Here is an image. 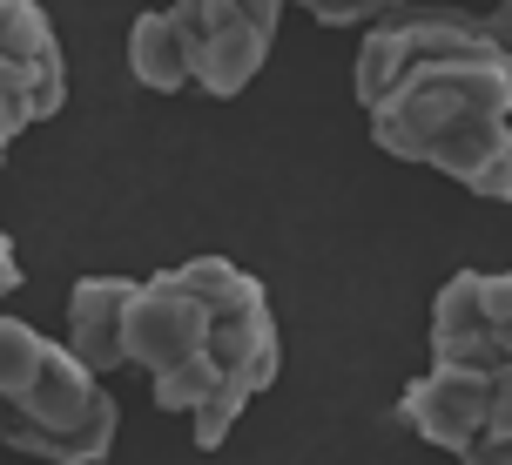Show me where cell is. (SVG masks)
I'll list each match as a JSON object with an SVG mask.
<instances>
[{"label":"cell","mask_w":512,"mask_h":465,"mask_svg":"<svg viewBox=\"0 0 512 465\" xmlns=\"http://www.w3.org/2000/svg\"><path fill=\"white\" fill-rule=\"evenodd\" d=\"M182 34H189V61H196V95L209 102H236L277 41L283 7L277 0H182L176 7Z\"/></svg>","instance_id":"4"},{"label":"cell","mask_w":512,"mask_h":465,"mask_svg":"<svg viewBox=\"0 0 512 465\" xmlns=\"http://www.w3.org/2000/svg\"><path fill=\"white\" fill-rule=\"evenodd\" d=\"M34 122H41L34 81H27L21 68H7V61H0V162H7V149H14V142H21Z\"/></svg>","instance_id":"10"},{"label":"cell","mask_w":512,"mask_h":465,"mask_svg":"<svg viewBox=\"0 0 512 465\" xmlns=\"http://www.w3.org/2000/svg\"><path fill=\"white\" fill-rule=\"evenodd\" d=\"M391 14H398V0H351V7H310V21H324V27H358V34L384 27Z\"/></svg>","instance_id":"11"},{"label":"cell","mask_w":512,"mask_h":465,"mask_svg":"<svg viewBox=\"0 0 512 465\" xmlns=\"http://www.w3.org/2000/svg\"><path fill=\"white\" fill-rule=\"evenodd\" d=\"M351 95L391 162H418L486 203H512V68L479 14L398 0L384 27L358 34Z\"/></svg>","instance_id":"1"},{"label":"cell","mask_w":512,"mask_h":465,"mask_svg":"<svg viewBox=\"0 0 512 465\" xmlns=\"http://www.w3.org/2000/svg\"><path fill=\"white\" fill-rule=\"evenodd\" d=\"M128 75L155 95H196V61H189V34H182L176 7L142 14L128 27Z\"/></svg>","instance_id":"9"},{"label":"cell","mask_w":512,"mask_h":465,"mask_svg":"<svg viewBox=\"0 0 512 465\" xmlns=\"http://www.w3.org/2000/svg\"><path fill=\"white\" fill-rule=\"evenodd\" d=\"M479 27H486V41L506 54V68H512V7H492V14H479Z\"/></svg>","instance_id":"12"},{"label":"cell","mask_w":512,"mask_h":465,"mask_svg":"<svg viewBox=\"0 0 512 465\" xmlns=\"http://www.w3.org/2000/svg\"><path fill=\"white\" fill-rule=\"evenodd\" d=\"M0 61L34 81L41 122H54L61 102H68V61H61V41H54L48 14L34 0H0Z\"/></svg>","instance_id":"8"},{"label":"cell","mask_w":512,"mask_h":465,"mask_svg":"<svg viewBox=\"0 0 512 465\" xmlns=\"http://www.w3.org/2000/svg\"><path fill=\"white\" fill-rule=\"evenodd\" d=\"M142 277H81L68 290V351H75L95 378L128 371V310H135Z\"/></svg>","instance_id":"7"},{"label":"cell","mask_w":512,"mask_h":465,"mask_svg":"<svg viewBox=\"0 0 512 465\" xmlns=\"http://www.w3.org/2000/svg\"><path fill=\"white\" fill-rule=\"evenodd\" d=\"M432 364L499 371L512 364V270H459L432 297Z\"/></svg>","instance_id":"5"},{"label":"cell","mask_w":512,"mask_h":465,"mask_svg":"<svg viewBox=\"0 0 512 465\" xmlns=\"http://www.w3.org/2000/svg\"><path fill=\"white\" fill-rule=\"evenodd\" d=\"M283 337L270 290L230 257L162 263L128 310V371H142L162 412L189 418V439L216 452L250 398L277 385Z\"/></svg>","instance_id":"2"},{"label":"cell","mask_w":512,"mask_h":465,"mask_svg":"<svg viewBox=\"0 0 512 465\" xmlns=\"http://www.w3.org/2000/svg\"><path fill=\"white\" fill-rule=\"evenodd\" d=\"M115 425H122L115 391L68 344H48L41 371L14 398H0V445L41 465H102L115 452Z\"/></svg>","instance_id":"3"},{"label":"cell","mask_w":512,"mask_h":465,"mask_svg":"<svg viewBox=\"0 0 512 465\" xmlns=\"http://www.w3.org/2000/svg\"><path fill=\"white\" fill-rule=\"evenodd\" d=\"M398 418L438 452L465 459L472 445L486 439L492 418V371H459V364H432L425 378H411L398 398Z\"/></svg>","instance_id":"6"},{"label":"cell","mask_w":512,"mask_h":465,"mask_svg":"<svg viewBox=\"0 0 512 465\" xmlns=\"http://www.w3.org/2000/svg\"><path fill=\"white\" fill-rule=\"evenodd\" d=\"M21 250H14V243H7V236H0V304H7V297H14V290H21Z\"/></svg>","instance_id":"13"}]
</instances>
